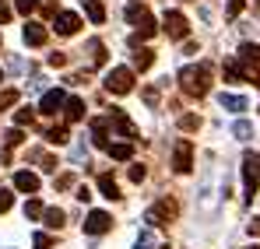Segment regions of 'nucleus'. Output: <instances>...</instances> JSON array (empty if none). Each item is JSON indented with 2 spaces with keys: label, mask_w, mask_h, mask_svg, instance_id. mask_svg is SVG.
<instances>
[{
  "label": "nucleus",
  "mask_w": 260,
  "mask_h": 249,
  "mask_svg": "<svg viewBox=\"0 0 260 249\" xmlns=\"http://www.w3.org/2000/svg\"><path fill=\"white\" fill-rule=\"evenodd\" d=\"M32 246H36V249H53V239H49L46 232H36V239H32Z\"/></svg>",
  "instance_id": "nucleus-29"
},
{
  "label": "nucleus",
  "mask_w": 260,
  "mask_h": 249,
  "mask_svg": "<svg viewBox=\"0 0 260 249\" xmlns=\"http://www.w3.org/2000/svg\"><path fill=\"white\" fill-rule=\"evenodd\" d=\"M250 232H253V235H260V218H257V221H250Z\"/></svg>",
  "instance_id": "nucleus-42"
},
{
  "label": "nucleus",
  "mask_w": 260,
  "mask_h": 249,
  "mask_svg": "<svg viewBox=\"0 0 260 249\" xmlns=\"http://www.w3.org/2000/svg\"><path fill=\"white\" fill-rule=\"evenodd\" d=\"M179 126H183V130H197L201 120H197V116H179Z\"/></svg>",
  "instance_id": "nucleus-33"
},
{
  "label": "nucleus",
  "mask_w": 260,
  "mask_h": 249,
  "mask_svg": "<svg viewBox=\"0 0 260 249\" xmlns=\"http://www.w3.org/2000/svg\"><path fill=\"white\" fill-rule=\"evenodd\" d=\"M246 249H257V246H246Z\"/></svg>",
  "instance_id": "nucleus-45"
},
{
  "label": "nucleus",
  "mask_w": 260,
  "mask_h": 249,
  "mask_svg": "<svg viewBox=\"0 0 260 249\" xmlns=\"http://www.w3.org/2000/svg\"><path fill=\"white\" fill-rule=\"evenodd\" d=\"M127 21L137 28V35L130 39V46H137L141 39H151L155 35V18L148 14V7H141V4H130L127 7Z\"/></svg>",
  "instance_id": "nucleus-2"
},
{
  "label": "nucleus",
  "mask_w": 260,
  "mask_h": 249,
  "mask_svg": "<svg viewBox=\"0 0 260 249\" xmlns=\"http://www.w3.org/2000/svg\"><path fill=\"white\" fill-rule=\"evenodd\" d=\"M232 137L250 140V137H253V123H250V120H236V123H232Z\"/></svg>",
  "instance_id": "nucleus-21"
},
{
  "label": "nucleus",
  "mask_w": 260,
  "mask_h": 249,
  "mask_svg": "<svg viewBox=\"0 0 260 249\" xmlns=\"http://www.w3.org/2000/svg\"><path fill=\"white\" fill-rule=\"evenodd\" d=\"M53 28H56L60 35H74V32L81 28V18H78L74 11H60V14H56V21H53Z\"/></svg>",
  "instance_id": "nucleus-11"
},
{
  "label": "nucleus",
  "mask_w": 260,
  "mask_h": 249,
  "mask_svg": "<svg viewBox=\"0 0 260 249\" xmlns=\"http://www.w3.org/2000/svg\"><path fill=\"white\" fill-rule=\"evenodd\" d=\"M257 4H260V0H257Z\"/></svg>",
  "instance_id": "nucleus-48"
},
{
  "label": "nucleus",
  "mask_w": 260,
  "mask_h": 249,
  "mask_svg": "<svg viewBox=\"0 0 260 249\" xmlns=\"http://www.w3.org/2000/svg\"><path fill=\"white\" fill-rule=\"evenodd\" d=\"M113 228V218L106 214V210H91L85 218V232L88 235H102V232H109Z\"/></svg>",
  "instance_id": "nucleus-10"
},
{
  "label": "nucleus",
  "mask_w": 260,
  "mask_h": 249,
  "mask_svg": "<svg viewBox=\"0 0 260 249\" xmlns=\"http://www.w3.org/2000/svg\"><path fill=\"white\" fill-rule=\"evenodd\" d=\"M99 190H102V197H109V200H116L120 197V186H116V179L106 172V175H99Z\"/></svg>",
  "instance_id": "nucleus-17"
},
{
  "label": "nucleus",
  "mask_w": 260,
  "mask_h": 249,
  "mask_svg": "<svg viewBox=\"0 0 260 249\" xmlns=\"http://www.w3.org/2000/svg\"><path fill=\"white\" fill-rule=\"evenodd\" d=\"M243 7H246V0H229V4H225V14H229V18H239Z\"/></svg>",
  "instance_id": "nucleus-28"
},
{
  "label": "nucleus",
  "mask_w": 260,
  "mask_h": 249,
  "mask_svg": "<svg viewBox=\"0 0 260 249\" xmlns=\"http://www.w3.org/2000/svg\"><path fill=\"white\" fill-rule=\"evenodd\" d=\"M218 105L229 109V113H243V109H246V98H243V95H225V91H221V95H218Z\"/></svg>",
  "instance_id": "nucleus-14"
},
{
  "label": "nucleus",
  "mask_w": 260,
  "mask_h": 249,
  "mask_svg": "<svg viewBox=\"0 0 260 249\" xmlns=\"http://www.w3.org/2000/svg\"><path fill=\"white\" fill-rule=\"evenodd\" d=\"M179 88H183L186 95H193V98L208 95V88H211V67H208V63H190V67H183V70H179Z\"/></svg>",
  "instance_id": "nucleus-1"
},
{
  "label": "nucleus",
  "mask_w": 260,
  "mask_h": 249,
  "mask_svg": "<svg viewBox=\"0 0 260 249\" xmlns=\"http://www.w3.org/2000/svg\"><path fill=\"white\" fill-rule=\"evenodd\" d=\"M14 102H18V91H0V109L14 105Z\"/></svg>",
  "instance_id": "nucleus-31"
},
{
  "label": "nucleus",
  "mask_w": 260,
  "mask_h": 249,
  "mask_svg": "<svg viewBox=\"0 0 260 249\" xmlns=\"http://www.w3.org/2000/svg\"><path fill=\"white\" fill-rule=\"evenodd\" d=\"M63 116H67V123H78V120H85V102H81V98H67V105H63Z\"/></svg>",
  "instance_id": "nucleus-15"
},
{
  "label": "nucleus",
  "mask_w": 260,
  "mask_h": 249,
  "mask_svg": "<svg viewBox=\"0 0 260 249\" xmlns=\"http://www.w3.org/2000/svg\"><path fill=\"white\" fill-rule=\"evenodd\" d=\"M239 168H243V190H246V204H253V197H257V183H260L257 155H246Z\"/></svg>",
  "instance_id": "nucleus-5"
},
{
  "label": "nucleus",
  "mask_w": 260,
  "mask_h": 249,
  "mask_svg": "<svg viewBox=\"0 0 260 249\" xmlns=\"http://www.w3.org/2000/svg\"><path fill=\"white\" fill-rule=\"evenodd\" d=\"M39 165H43V172H56V158H49V155H39Z\"/></svg>",
  "instance_id": "nucleus-34"
},
{
  "label": "nucleus",
  "mask_w": 260,
  "mask_h": 249,
  "mask_svg": "<svg viewBox=\"0 0 260 249\" xmlns=\"http://www.w3.org/2000/svg\"><path fill=\"white\" fill-rule=\"evenodd\" d=\"M158 249H169V246H158Z\"/></svg>",
  "instance_id": "nucleus-44"
},
{
  "label": "nucleus",
  "mask_w": 260,
  "mask_h": 249,
  "mask_svg": "<svg viewBox=\"0 0 260 249\" xmlns=\"http://www.w3.org/2000/svg\"><path fill=\"white\" fill-rule=\"evenodd\" d=\"M236 60H239V67H243V78L250 84H260V46L257 42H243Z\"/></svg>",
  "instance_id": "nucleus-3"
},
{
  "label": "nucleus",
  "mask_w": 260,
  "mask_h": 249,
  "mask_svg": "<svg viewBox=\"0 0 260 249\" xmlns=\"http://www.w3.org/2000/svg\"><path fill=\"white\" fill-rule=\"evenodd\" d=\"M4 21H11V7H4V4H0V25H4Z\"/></svg>",
  "instance_id": "nucleus-41"
},
{
  "label": "nucleus",
  "mask_w": 260,
  "mask_h": 249,
  "mask_svg": "<svg viewBox=\"0 0 260 249\" xmlns=\"http://www.w3.org/2000/svg\"><path fill=\"white\" fill-rule=\"evenodd\" d=\"M176 210H179V207H176L173 197H162L155 207L148 210V221H151V225H169V221L176 218Z\"/></svg>",
  "instance_id": "nucleus-7"
},
{
  "label": "nucleus",
  "mask_w": 260,
  "mask_h": 249,
  "mask_svg": "<svg viewBox=\"0 0 260 249\" xmlns=\"http://www.w3.org/2000/svg\"><path fill=\"white\" fill-rule=\"evenodd\" d=\"M32 116H36L32 109H18V113H14V126H25V123H32Z\"/></svg>",
  "instance_id": "nucleus-30"
},
{
  "label": "nucleus",
  "mask_w": 260,
  "mask_h": 249,
  "mask_svg": "<svg viewBox=\"0 0 260 249\" xmlns=\"http://www.w3.org/2000/svg\"><path fill=\"white\" fill-rule=\"evenodd\" d=\"M106 151H109V158H113V162H127L130 155H134V144H109Z\"/></svg>",
  "instance_id": "nucleus-19"
},
{
  "label": "nucleus",
  "mask_w": 260,
  "mask_h": 249,
  "mask_svg": "<svg viewBox=\"0 0 260 249\" xmlns=\"http://www.w3.org/2000/svg\"><path fill=\"white\" fill-rule=\"evenodd\" d=\"M162 25H166V35H169V39H186V35H190V21H186L179 11H166Z\"/></svg>",
  "instance_id": "nucleus-6"
},
{
  "label": "nucleus",
  "mask_w": 260,
  "mask_h": 249,
  "mask_svg": "<svg viewBox=\"0 0 260 249\" xmlns=\"http://www.w3.org/2000/svg\"><path fill=\"white\" fill-rule=\"evenodd\" d=\"M0 81H4V74H0Z\"/></svg>",
  "instance_id": "nucleus-46"
},
{
  "label": "nucleus",
  "mask_w": 260,
  "mask_h": 249,
  "mask_svg": "<svg viewBox=\"0 0 260 249\" xmlns=\"http://www.w3.org/2000/svg\"><path fill=\"white\" fill-rule=\"evenodd\" d=\"M21 140H25V133H21V126H14V130H7V133H4V144H7V148H18Z\"/></svg>",
  "instance_id": "nucleus-26"
},
{
  "label": "nucleus",
  "mask_w": 260,
  "mask_h": 249,
  "mask_svg": "<svg viewBox=\"0 0 260 249\" xmlns=\"http://www.w3.org/2000/svg\"><path fill=\"white\" fill-rule=\"evenodd\" d=\"M85 14L91 18V25H102V21H106V7H102L99 0H85Z\"/></svg>",
  "instance_id": "nucleus-18"
},
{
  "label": "nucleus",
  "mask_w": 260,
  "mask_h": 249,
  "mask_svg": "<svg viewBox=\"0 0 260 249\" xmlns=\"http://www.w3.org/2000/svg\"><path fill=\"white\" fill-rule=\"evenodd\" d=\"M43 221L49 225V228H60V225H63V210H60V207H46Z\"/></svg>",
  "instance_id": "nucleus-23"
},
{
  "label": "nucleus",
  "mask_w": 260,
  "mask_h": 249,
  "mask_svg": "<svg viewBox=\"0 0 260 249\" xmlns=\"http://www.w3.org/2000/svg\"><path fill=\"white\" fill-rule=\"evenodd\" d=\"M130 88H134V67H113V70L106 74V91L127 95Z\"/></svg>",
  "instance_id": "nucleus-4"
},
{
  "label": "nucleus",
  "mask_w": 260,
  "mask_h": 249,
  "mask_svg": "<svg viewBox=\"0 0 260 249\" xmlns=\"http://www.w3.org/2000/svg\"><path fill=\"white\" fill-rule=\"evenodd\" d=\"M88 53H91V63H95V67H102V63H106V46H102L99 39L88 42Z\"/></svg>",
  "instance_id": "nucleus-22"
},
{
  "label": "nucleus",
  "mask_w": 260,
  "mask_h": 249,
  "mask_svg": "<svg viewBox=\"0 0 260 249\" xmlns=\"http://www.w3.org/2000/svg\"><path fill=\"white\" fill-rule=\"evenodd\" d=\"M144 175H148V172H144V165H130V179H134V183H141Z\"/></svg>",
  "instance_id": "nucleus-36"
},
{
  "label": "nucleus",
  "mask_w": 260,
  "mask_h": 249,
  "mask_svg": "<svg viewBox=\"0 0 260 249\" xmlns=\"http://www.w3.org/2000/svg\"><path fill=\"white\" fill-rule=\"evenodd\" d=\"M63 105H67V95H63V88H49L43 98H39V113H46V116H56Z\"/></svg>",
  "instance_id": "nucleus-9"
},
{
  "label": "nucleus",
  "mask_w": 260,
  "mask_h": 249,
  "mask_svg": "<svg viewBox=\"0 0 260 249\" xmlns=\"http://www.w3.org/2000/svg\"><path fill=\"white\" fill-rule=\"evenodd\" d=\"M36 7H39V0H18V11H21L25 18H28V14H32Z\"/></svg>",
  "instance_id": "nucleus-32"
},
{
  "label": "nucleus",
  "mask_w": 260,
  "mask_h": 249,
  "mask_svg": "<svg viewBox=\"0 0 260 249\" xmlns=\"http://www.w3.org/2000/svg\"><path fill=\"white\" fill-rule=\"evenodd\" d=\"M257 168H260V155H257Z\"/></svg>",
  "instance_id": "nucleus-43"
},
{
  "label": "nucleus",
  "mask_w": 260,
  "mask_h": 249,
  "mask_svg": "<svg viewBox=\"0 0 260 249\" xmlns=\"http://www.w3.org/2000/svg\"><path fill=\"white\" fill-rule=\"evenodd\" d=\"M173 168L179 172V175H186L190 168H193V144L190 140H179L173 151Z\"/></svg>",
  "instance_id": "nucleus-8"
},
{
  "label": "nucleus",
  "mask_w": 260,
  "mask_h": 249,
  "mask_svg": "<svg viewBox=\"0 0 260 249\" xmlns=\"http://www.w3.org/2000/svg\"><path fill=\"white\" fill-rule=\"evenodd\" d=\"M11 204H14V197H11L7 190H0V214H4V210H11Z\"/></svg>",
  "instance_id": "nucleus-35"
},
{
  "label": "nucleus",
  "mask_w": 260,
  "mask_h": 249,
  "mask_svg": "<svg viewBox=\"0 0 260 249\" xmlns=\"http://www.w3.org/2000/svg\"><path fill=\"white\" fill-rule=\"evenodd\" d=\"M46 140L49 144H67V126H49L46 130Z\"/></svg>",
  "instance_id": "nucleus-24"
},
{
  "label": "nucleus",
  "mask_w": 260,
  "mask_h": 249,
  "mask_svg": "<svg viewBox=\"0 0 260 249\" xmlns=\"http://www.w3.org/2000/svg\"><path fill=\"white\" fill-rule=\"evenodd\" d=\"M14 190H21V193H36V190H39V175L28 172V168L14 172Z\"/></svg>",
  "instance_id": "nucleus-12"
},
{
  "label": "nucleus",
  "mask_w": 260,
  "mask_h": 249,
  "mask_svg": "<svg viewBox=\"0 0 260 249\" xmlns=\"http://www.w3.org/2000/svg\"><path fill=\"white\" fill-rule=\"evenodd\" d=\"M21 35H25V42H28V46H43V42H46V28H43V25H32V21H28Z\"/></svg>",
  "instance_id": "nucleus-16"
},
{
  "label": "nucleus",
  "mask_w": 260,
  "mask_h": 249,
  "mask_svg": "<svg viewBox=\"0 0 260 249\" xmlns=\"http://www.w3.org/2000/svg\"><path fill=\"white\" fill-rule=\"evenodd\" d=\"M134 4H137V0H134Z\"/></svg>",
  "instance_id": "nucleus-47"
},
{
  "label": "nucleus",
  "mask_w": 260,
  "mask_h": 249,
  "mask_svg": "<svg viewBox=\"0 0 260 249\" xmlns=\"http://www.w3.org/2000/svg\"><path fill=\"white\" fill-rule=\"evenodd\" d=\"M134 249H155V232H151V228H144V232L137 235V246H134Z\"/></svg>",
  "instance_id": "nucleus-25"
},
{
  "label": "nucleus",
  "mask_w": 260,
  "mask_h": 249,
  "mask_svg": "<svg viewBox=\"0 0 260 249\" xmlns=\"http://www.w3.org/2000/svg\"><path fill=\"white\" fill-rule=\"evenodd\" d=\"M109 123H113V130H116V133H123V137H137V126L130 123L120 109H113V120H109Z\"/></svg>",
  "instance_id": "nucleus-13"
},
{
  "label": "nucleus",
  "mask_w": 260,
  "mask_h": 249,
  "mask_svg": "<svg viewBox=\"0 0 260 249\" xmlns=\"http://www.w3.org/2000/svg\"><path fill=\"white\" fill-rule=\"evenodd\" d=\"M151 63H155V53L151 49H137L134 53V70H148Z\"/></svg>",
  "instance_id": "nucleus-20"
},
{
  "label": "nucleus",
  "mask_w": 260,
  "mask_h": 249,
  "mask_svg": "<svg viewBox=\"0 0 260 249\" xmlns=\"http://www.w3.org/2000/svg\"><path fill=\"white\" fill-rule=\"evenodd\" d=\"M74 197H78V200H91V190H88V186H78V193H74Z\"/></svg>",
  "instance_id": "nucleus-40"
},
{
  "label": "nucleus",
  "mask_w": 260,
  "mask_h": 249,
  "mask_svg": "<svg viewBox=\"0 0 260 249\" xmlns=\"http://www.w3.org/2000/svg\"><path fill=\"white\" fill-rule=\"evenodd\" d=\"M144 102H148V105H155V102H158V91H155V88H148V91H144Z\"/></svg>",
  "instance_id": "nucleus-39"
},
{
  "label": "nucleus",
  "mask_w": 260,
  "mask_h": 249,
  "mask_svg": "<svg viewBox=\"0 0 260 249\" xmlns=\"http://www.w3.org/2000/svg\"><path fill=\"white\" fill-rule=\"evenodd\" d=\"M43 214H46V207L39 200H28V204H25V218H43Z\"/></svg>",
  "instance_id": "nucleus-27"
},
{
  "label": "nucleus",
  "mask_w": 260,
  "mask_h": 249,
  "mask_svg": "<svg viewBox=\"0 0 260 249\" xmlns=\"http://www.w3.org/2000/svg\"><path fill=\"white\" fill-rule=\"evenodd\" d=\"M74 162H88V148H85V144L74 148Z\"/></svg>",
  "instance_id": "nucleus-37"
},
{
  "label": "nucleus",
  "mask_w": 260,
  "mask_h": 249,
  "mask_svg": "<svg viewBox=\"0 0 260 249\" xmlns=\"http://www.w3.org/2000/svg\"><path fill=\"white\" fill-rule=\"evenodd\" d=\"M49 63H53V67H63V63H67V56H63V53H53V56H49Z\"/></svg>",
  "instance_id": "nucleus-38"
}]
</instances>
